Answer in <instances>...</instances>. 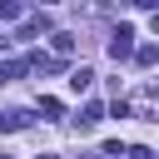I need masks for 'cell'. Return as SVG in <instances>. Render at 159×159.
<instances>
[{
  "instance_id": "7c38bea8",
  "label": "cell",
  "mask_w": 159,
  "mask_h": 159,
  "mask_svg": "<svg viewBox=\"0 0 159 159\" xmlns=\"http://www.w3.org/2000/svg\"><path fill=\"white\" fill-rule=\"evenodd\" d=\"M40 159H55V154H40Z\"/></svg>"
},
{
  "instance_id": "4fadbf2b",
  "label": "cell",
  "mask_w": 159,
  "mask_h": 159,
  "mask_svg": "<svg viewBox=\"0 0 159 159\" xmlns=\"http://www.w3.org/2000/svg\"><path fill=\"white\" fill-rule=\"evenodd\" d=\"M0 159H5V154H0Z\"/></svg>"
},
{
  "instance_id": "8fae6325",
  "label": "cell",
  "mask_w": 159,
  "mask_h": 159,
  "mask_svg": "<svg viewBox=\"0 0 159 159\" xmlns=\"http://www.w3.org/2000/svg\"><path fill=\"white\" fill-rule=\"evenodd\" d=\"M80 159H99V154H80Z\"/></svg>"
},
{
  "instance_id": "277c9868",
  "label": "cell",
  "mask_w": 159,
  "mask_h": 159,
  "mask_svg": "<svg viewBox=\"0 0 159 159\" xmlns=\"http://www.w3.org/2000/svg\"><path fill=\"white\" fill-rule=\"evenodd\" d=\"M25 124H30L25 109H5V114H0V129H5V134H10V129H25Z\"/></svg>"
},
{
  "instance_id": "7a4b0ae2",
  "label": "cell",
  "mask_w": 159,
  "mask_h": 159,
  "mask_svg": "<svg viewBox=\"0 0 159 159\" xmlns=\"http://www.w3.org/2000/svg\"><path fill=\"white\" fill-rule=\"evenodd\" d=\"M134 109H139L144 119H159V89H154V84H144V89L134 94Z\"/></svg>"
},
{
  "instance_id": "8992f818",
  "label": "cell",
  "mask_w": 159,
  "mask_h": 159,
  "mask_svg": "<svg viewBox=\"0 0 159 159\" xmlns=\"http://www.w3.org/2000/svg\"><path fill=\"white\" fill-rule=\"evenodd\" d=\"M15 75H25V60H5V65H0V84H10Z\"/></svg>"
},
{
  "instance_id": "30bf717a",
  "label": "cell",
  "mask_w": 159,
  "mask_h": 159,
  "mask_svg": "<svg viewBox=\"0 0 159 159\" xmlns=\"http://www.w3.org/2000/svg\"><path fill=\"white\" fill-rule=\"evenodd\" d=\"M124 159H154L149 149H124Z\"/></svg>"
},
{
  "instance_id": "9c48e42d",
  "label": "cell",
  "mask_w": 159,
  "mask_h": 159,
  "mask_svg": "<svg viewBox=\"0 0 159 159\" xmlns=\"http://www.w3.org/2000/svg\"><path fill=\"white\" fill-rule=\"evenodd\" d=\"M134 60H139V65H154V60H159V50H154V45H139V55H134Z\"/></svg>"
},
{
  "instance_id": "5b68a950",
  "label": "cell",
  "mask_w": 159,
  "mask_h": 159,
  "mask_svg": "<svg viewBox=\"0 0 159 159\" xmlns=\"http://www.w3.org/2000/svg\"><path fill=\"white\" fill-rule=\"evenodd\" d=\"M99 114H104V104H94V99H89V104H84V109H80V124H84V129H89V124H99Z\"/></svg>"
},
{
  "instance_id": "3957f363",
  "label": "cell",
  "mask_w": 159,
  "mask_h": 159,
  "mask_svg": "<svg viewBox=\"0 0 159 159\" xmlns=\"http://www.w3.org/2000/svg\"><path fill=\"white\" fill-rule=\"evenodd\" d=\"M89 84H94V70H89V65H80V70H70V89H75V94H84Z\"/></svg>"
},
{
  "instance_id": "6da1fadb",
  "label": "cell",
  "mask_w": 159,
  "mask_h": 159,
  "mask_svg": "<svg viewBox=\"0 0 159 159\" xmlns=\"http://www.w3.org/2000/svg\"><path fill=\"white\" fill-rule=\"evenodd\" d=\"M129 40H134V30H129V25H119V30L109 35V60H129V55H134V45H129Z\"/></svg>"
},
{
  "instance_id": "ba28073f",
  "label": "cell",
  "mask_w": 159,
  "mask_h": 159,
  "mask_svg": "<svg viewBox=\"0 0 159 159\" xmlns=\"http://www.w3.org/2000/svg\"><path fill=\"white\" fill-rule=\"evenodd\" d=\"M20 15H25V5H15V0H10V5H0V20H20Z\"/></svg>"
},
{
  "instance_id": "52a82bcc",
  "label": "cell",
  "mask_w": 159,
  "mask_h": 159,
  "mask_svg": "<svg viewBox=\"0 0 159 159\" xmlns=\"http://www.w3.org/2000/svg\"><path fill=\"white\" fill-rule=\"evenodd\" d=\"M40 114H50V119H60V114H65V104H60V99H50V94H45V99H40Z\"/></svg>"
}]
</instances>
